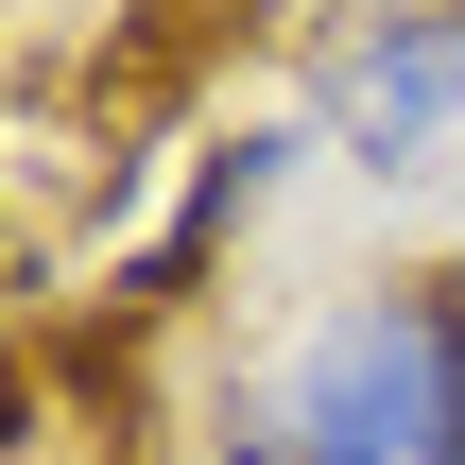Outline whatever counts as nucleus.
<instances>
[{
	"label": "nucleus",
	"instance_id": "obj_3",
	"mask_svg": "<svg viewBox=\"0 0 465 465\" xmlns=\"http://www.w3.org/2000/svg\"><path fill=\"white\" fill-rule=\"evenodd\" d=\"M0 414H17V397H0Z\"/></svg>",
	"mask_w": 465,
	"mask_h": 465
},
{
	"label": "nucleus",
	"instance_id": "obj_1",
	"mask_svg": "<svg viewBox=\"0 0 465 465\" xmlns=\"http://www.w3.org/2000/svg\"><path fill=\"white\" fill-rule=\"evenodd\" d=\"M224 465H465V276L449 259H380L345 293H311L224 397Z\"/></svg>",
	"mask_w": 465,
	"mask_h": 465
},
{
	"label": "nucleus",
	"instance_id": "obj_2",
	"mask_svg": "<svg viewBox=\"0 0 465 465\" xmlns=\"http://www.w3.org/2000/svg\"><path fill=\"white\" fill-rule=\"evenodd\" d=\"M311 155L362 173L380 207L465 190V0H380L362 35H328V69H311Z\"/></svg>",
	"mask_w": 465,
	"mask_h": 465
}]
</instances>
